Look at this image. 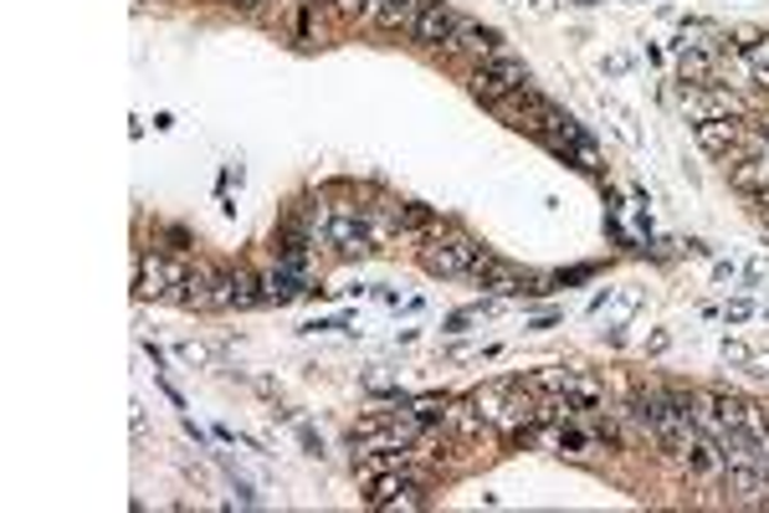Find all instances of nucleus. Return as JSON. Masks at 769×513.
<instances>
[{
  "mask_svg": "<svg viewBox=\"0 0 769 513\" xmlns=\"http://www.w3.org/2000/svg\"><path fill=\"white\" fill-rule=\"evenodd\" d=\"M723 354H729L733 365H743V360H749V350H743V344H723Z\"/></svg>",
  "mask_w": 769,
  "mask_h": 513,
  "instance_id": "aec40b11",
  "label": "nucleus"
},
{
  "mask_svg": "<svg viewBox=\"0 0 769 513\" xmlns=\"http://www.w3.org/2000/svg\"><path fill=\"white\" fill-rule=\"evenodd\" d=\"M333 6H339V16H359L364 21V0H333Z\"/></svg>",
  "mask_w": 769,
  "mask_h": 513,
  "instance_id": "a211bd4d",
  "label": "nucleus"
},
{
  "mask_svg": "<svg viewBox=\"0 0 769 513\" xmlns=\"http://www.w3.org/2000/svg\"><path fill=\"white\" fill-rule=\"evenodd\" d=\"M323 242L339 247L344 256H354L370 247V227H364V217H359L354 205H333L329 221H323Z\"/></svg>",
  "mask_w": 769,
  "mask_h": 513,
  "instance_id": "20e7f679",
  "label": "nucleus"
},
{
  "mask_svg": "<svg viewBox=\"0 0 769 513\" xmlns=\"http://www.w3.org/2000/svg\"><path fill=\"white\" fill-rule=\"evenodd\" d=\"M411 416L416 421H447V401H437V395H426V401L411 405Z\"/></svg>",
  "mask_w": 769,
  "mask_h": 513,
  "instance_id": "4468645a",
  "label": "nucleus"
},
{
  "mask_svg": "<svg viewBox=\"0 0 769 513\" xmlns=\"http://www.w3.org/2000/svg\"><path fill=\"white\" fill-rule=\"evenodd\" d=\"M384 6H390V0H364V21H374V27H380V16H384Z\"/></svg>",
  "mask_w": 769,
  "mask_h": 513,
  "instance_id": "6ab92c4d",
  "label": "nucleus"
},
{
  "mask_svg": "<svg viewBox=\"0 0 769 513\" xmlns=\"http://www.w3.org/2000/svg\"><path fill=\"white\" fill-rule=\"evenodd\" d=\"M467 88H472V98H478V103H488V109H492V103L513 98L518 88H529V62L498 47V52L482 57L478 68H472V82H467Z\"/></svg>",
  "mask_w": 769,
  "mask_h": 513,
  "instance_id": "f257e3e1",
  "label": "nucleus"
},
{
  "mask_svg": "<svg viewBox=\"0 0 769 513\" xmlns=\"http://www.w3.org/2000/svg\"><path fill=\"white\" fill-rule=\"evenodd\" d=\"M759 205H765V227H769V201H759Z\"/></svg>",
  "mask_w": 769,
  "mask_h": 513,
  "instance_id": "b1692460",
  "label": "nucleus"
},
{
  "mask_svg": "<svg viewBox=\"0 0 769 513\" xmlns=\"http://www.w3.org/2000/svg\"><path fill=\"white\" fill-rule=\"evenodd\" d=\"M682 109L692 113V119L703 123V119H733L739 113V98L723 93V88H713V82H682Z\"/></svg>",
  "mask_w": 769,
  "mask_h": 513,
  "instance_id": "39448f33",
  "label": "nucleus"
},
{
  "mask_svg": "<svg viewBox=\"0 0 769 513\" xmlns=\"http://www.w3.org/2000/svg\"><path fill=\"white\" fill-rule=\"evenodd\" d=\"M472 278H478L482 288H492V293H539L529 272L508 268L503 256H492V252H482V256H478V268H472Z\"/></svg>",
  "mask_w": 769,
  "mask_h": 513,
  "instance_id": "423d86ee",
  "label": "nucleus"
},
{
  "mask_svg": "<svg viewBox=\"0 0 769 513\" xmlns=\"http://www.w3.org/2000/svg\"><path fill=\"white\" fill-rule=\"evenodd\" d=\"M765 421H769V411H765Z\"/></svg>",
  "mask_w": 769,
  "mask_h": 513,
  "instance_id": "393cba45",
  "label": "nucleus"
},
{
  "mask_svg": "<svg viewBox=\"0 0 769 513\" xmlns=\"http://www.w3.org/2000/svg\"><path fill=\"white\" fill-rule=\"evenodd\" d=\"M759 134H765V139H769V113H765V119H759Z\"/></svg>",
  "mask_w": 769,
  "mask_h": 513,
  "instance_id": "5701e85b",
  "label": "nucleus"
},
{
  "mask_svg": "<svg viewBox=\"0 0 769 513\" xmlns=\"http://www.w3.org/2000/svg\"><path fill=\"white\" fill-rule=\"evenodd\" d=\"M231 6H241V11H252V6H262V0H231Z\"/></svg>",
  "mask_w": 769,
  "mask_h": 513,
  "instance_id": "412c9836",
  "label": "nucleus"
},
{
  "mask_svg": "<svg viewBox=\"0 0 769 513\" xmlns=\"http://www.w3.org/2000/svg\"><path fill=\"white\" fill-rule=\"evenodd\" d=\"M457 21H462V16L451 11L447 0H431V6H426V11H421V21H416V27H411L416 47H447V37H451V31H457Z\"/></svg>",
  "mask_w": 769,
  "mask_h": 513,
  "instance_id": "1a4fd4ad",
  "label": "nucleus"
},
{
  "mask_svg": "<svg viewBox=\"0 0 769 513\" xmlns=\"http://www.w3.org/2000/svg\"><path fill=\"white\" fill-rule=\"evenodd\" d=\"M729 180H733L739 190H755V195H769V170H765V160H759V154H755V160H739V164H733Z\"/></svg>",
  "mask_w": 769,
  "mask_h": 513,
  "instance_id": "f8f14e48",
  "label": "nucleus"
},
{
  "mask_svg": "<svg viewBox=\"0 0 769 513\" xmlns=\"http://www.w3.org/2000/svg\"><path fill=\"white\" fill-rule=\"evenodd\" d=\"M759 160H765V170H769V139H765V144H759Z\"/></svg>",
  "mask_w": 769,
  "mask_h": 513,
  "instance_id": "4be33fe9",
  "label": "nucleus"
},
{
  "mask_svg": "<svg viewBox=\"0 0 769 513\" xmlns=\"http://www.w3.org/2000/svg\"><path fill=\"white\" fill-rule=\"evenodd\" d=\"M498 41H503V37H498L492 27H482V21H467V16H462L441 52H451V57H478V62H482V57L498 52Z\"/></svg>",
  "mask_w": 769,
  "mask_h": 513,
  "instance_id": "0eeeda50",
  "label": "nucleus"
},
{
  "mask_svg": "<svg viewBox=\"0 0 769 513\" xmlns=\"http://www.w3.org/2000/svg\"><path fill=\"white\" fill-rule=\"evenodd\" d=\"M478 256H482V247L472 242V237H462V231H441V237H431V242L421 247V268L437 272V278H472Z\"/></svg>",
  "mask_w": 769,
  "mask_h": 513,
  "instance_id": "f03ea898",
  "label": "nucleus"
},
{
  "mask_svg": "<svg viewBox=\"0 0 769 513\" xmlns=\"http://www.w3.org/2000/svg\"><path fill=\"white\" fill-rule=\"evenodd\" d=\"M749 313H755V303H743V298H739V303H729V324H743Z\"/></svg>",
  "mask_w": 769,
  "mask_h": 513,
  "instance_id": "f3484780",
  "label": "nucleus"
},
{
  "mask_svg": "<svg viewBox=\"0 0 769 513\" xmlns=\"http://www.w3.org/2000/svg\"><path fill=\"white\" fill-rule=\"evenodd\" d=\"M190 268L180 256H160V252H144L139 256V298H170L174 288H186Z\"/></svg>",
  "mask_w": 769,
  "mask_h": 513,
  "instance_id": "7ed1b4c3",
  "label": "nucleus"
},
{
  "mask_svg": "<svg viewBox=\"0 0 769 513\" xmlns=\"http://www.w3.org/2000/svg\"><path fill=\"white\" fill-rule=\"evenodd\" d=\"M472 319H478V309H462V313H451V319H447V329H451V334H462Z\"/></svg>",
  "mask_w": 769,
  "mask_h": 513,
  "instance_id": "dca6fc26",
  "label": "nucleus"
},
{
  "mask_svg": "<svg viewBox=\"0 0 769 513\" xmlns=\"http://www.w3.org/2000/svg\"><path fill=\"white\" fill-rule=\"evenodd\" d=\"M426 6H431V0H390V6H384V16H380V27H390V31H411L416 21H421Z\"/></svg>",
  "mask_w": 769,
  "mask_h": 513,
  "instance_id": "9b49d317",
  "label": "nucleus"
},
{
  "mask_svg": "<svg viewBox=\"0 0 769 513\" xmlns=\"http://www.w3.org/2000/svg\"><path fill=\"white\" fill-rule=\"evenodd\" d=\"M400 227H431V211H421V205H396Z\"/></svg>",
  "mask_w": 769,
  "mask_h": 513,
  "instance_id": "2eb2a0df",
  "label": "nucleus"
},
{
  "mask_svg": "<svg viewBox=\"0 0 769 513\" xmlns=\"http://www.w3.org/2000/svg\"><path fill=\"white\" fill-rule=\"evenodd\" d=\"M370 503L374 509H416L421 503V477L411 473H380L370 487Z\"/></svg>",
  "mask_w": 769,
  "mask_h": 513,
  "instance_id": "6e6552de",
  "label": "nucleus"
},
{
  "mask_svg": "<svg viewBox=\"0 0 769 513\" xmlns=\"http://www.w3.org/2000/svg\"><path fill=\"white\" fill-rule=\"evenodd\" d=\"M743 62H749V78L769 88V37H755L743 47Z\"/></svg>",
  "mask_w": 769,
  "mask_h": 513,
  "instance_id": "ddd939ff",
  "label": "nucleus"
},
{
  "mask_svg": "<svg viewBox=\"0 0 769 513\" xmlns=\"http://www.w3.org/2000/svg\"><path fill=\"white\" fill-rule=\"evenodd\" d=\"M733 139H739V123L733 119H703L698 123V144H703L708 154H729Z\"/></svg>",
  "mask_w": 769,
  "mask_h": 513,
  "instance_id": "9d476101",
  "label": "nucleus"
}]
</instances>
